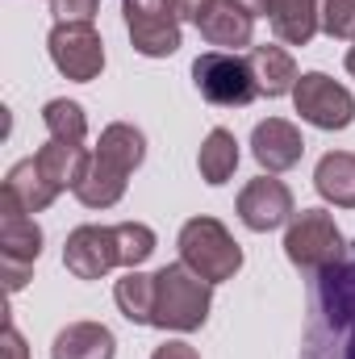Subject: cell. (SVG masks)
Segmentation results:
<instances>
[{
    "label": "cell",
    "instance_id": "cell-1",
    "mask_svg": "<svg viewBox=\"0 0 355 359\" xmlns=\"http://www.w3.org/2000/svg\"><path fill=\"white\" fill-rule=\"evenodd\" d=\"M309 326L301 359H355V243L309 280Z\"/></svg>",
    "mask_w": 355,
    "mask_h": 359
},
{
    "label": "cell",
    "instance_id": "cell-2",
    "mask_svg": "<svg viewBox=\"0 0 355 359\" xmlns=\"http://www.w3.org/2000/svg\"><path fill=\"white\" fill-rule=\"evenodd\" d=\"M213 292L209 280H201L188 264H168L155 271V326L159 330H201L209 318Z\"/></svg>",
    "mask_w": 355,
    "mask_h": 359
},
{
    "label": "cell",
    "instance_id": "cell-3",
    "mask_svg": "<svg viewBox=\"0 0 355 359\" xmlns=\"http://www.w3.org/2000/svg\"><path fill=\"white\" fill-rule=\"evenodd\" d=\"M180 264L196 271L209 284L234 280V271L243 268V247L230 238V230L217 217H192L180 226Z\"/></svg>",
    "mask_w": 355,
    "mask_h": 359
},
{
    "label": "cell",
    "instance_id": "cell-4",
    "mask_svg": "<svg viewBox=\"0 0 355 359\" xmlns=\"http://www.w3.org/2000/svg\"><path fill=\"white\" fill-rule=\"evenodd\" d=\"M343 251H347V238H343V230L335 226V217L326 209H301V213H293V222L284 230V255L305 271L309 280L322 268H330L335 259H343Z\"/></svg>",
    "mask_w": 355,
    "mask_h": 359
},
{
    "label": "cell",
    "instance_id": "cell-5",
    "mask_svg": "<svg viewBox=\"0 0 355 359\" xmlns=\"http://www.w3.org/2000/svg\"><path fill=\"white\" fill-rule=\"evenodd\" d=\"M38 255H42V230H38V222L8 192H0V268H4V288L8 292L25 288Z\"/></svg>",
    "mask_w": 355,
    "mask_h": 359
},
{
    "label": "cell",
    "instance_id": "cell-6",
    "mask_svg": "<svg viewBox=\"0 0 355 359\" xmlns=\"http://www.w3.org/2000/svg\"><path fill=\"white\" fill-rule=\"evenodd\" d=\"M192 80H196V88L209 104H222V109H243L260 96L251 63L230 55V50H205L192 63Z\"/></svg>",
    "mask_w": 355,
    "mask_h": 359
},
{
    "label": "cell",
    "instance_id": "cell-7",
    "mask_svg": "<svg viewBox=\"0 0 355 359\" xmlns=\"http://www.w3.org/2000/svg\"><path fill=\"white\" fill-rule=\"evenodd\" d=\"M46 46H51V63L76 84H88L105 72V42L92 29V21H59Z\"/></svg>",
    "mask_w": 355,
    "mask_h": 359
},
{
    "label": "cell",
    "instance_id": "cell-8",
    "mask_svg": "<svg viewBox=\"0 0 355 359\" xmlns=\"http://www.w3.org/2000/svg\"><path fill=\"white\" fill-rule=\"evenodd\" d=\"M126 29L138 55L168 59L180 50V13L172 0H126Z\"/></svg>",
    "mask_w": 355,
    "mask_h": 359
},
{
    "label": "cell",
    "instance_id": "cell-9",
    "mask_svg": "<svg viewBox=\"0 0 355 359\" xmlns=\"http://www.w3.org/2000/svg\"><path fill=\"white\" fill-rule=\"evenodd\" d=\"M293 104L301 121L318 130H347L355 121V96L343 84H335L326 72H305L293 88Z\"/></svg>",
    "mask_w": 355,
    "mask_h": 359
},
{
    "label": "cell",
    "instance_id": "cell-10",
    "mask_svg": "<svg viewBox=\"0 0 355 359\" xmlns=\"http://www.w3.org/2000/svg\"><path fill=\"white\" fill-rule=\"evenodd\" d=\"M63 264L76 280H100L113 268H121L117 230L113 226H80V230H72L67 247H63Z\"/></svg>",
    "mask_w": 355,
    "mask_h": 359
},
{
    "label": "cell",
    "instance_id": "cell-11",
    "mask_svg": "<svg viewBox=\"0 0 355 359\" xmlns=\"http://www.w3.org/2000/svg\"><path fill=\"white\" fill-rule=\"evenodd\" d=\"M239 217H243V226L255 230V234H267V230L293 222V192H288V184L276 180V176L251 180V184L239 192Z\"/></svg>",
    "mask_w": 355,
    "mask_h": 359
},
{
    "label": "cell",
    "instance_id": "cell-12",
    "mask_svg": "<svg viewBox=\"0 0 355 359\" xmlns=\"http://www.w3.org/2000/svg\"><path fill=\"white\" fill-rule=\"evenodd\" d=\"M196 29L209 46L217 50H239L251 46V29H255V13L239 0H209L205 13L196 17Z\"/></svg>",
    "mask_w": 355,
    "mask_h": 359
},
{
    "label": "cell",
    "instance_id": "cell-13",
    "mask_svg": "<svg viewBox=\"0 0 355 359\" xmlns=\"http://www.w3.org/2000/svg\"><path fill=\"white\" fill-rule=\"evenodd\" d=\"M251 151H255V159L264 163L267 172H288V168L301 163L305 142H301V130L293 121L267 117V121L255 126V134H251Z\"/></svg>",
    "mask_w": 355,
    "mask_h": 359
},
{
    "label": "cell",
    "instance_id": "cell-14",
    "mask_svg": "<svg viewBox=\"0 0 355 359\" xmlns=\"http://www.w3.org/2000/svg\"><path fill=\"white\" fill-rule=\"evenodd\" d=\"M113 355H117V339L100 322H72L51 343V359H113Z\"/></svg>",
    "mask_w": 355,
    "mask_h": 359
},
{
    "label": "cell",
    "instance_id": "cell-15",
    "mask_svg": "<svg viewBox=\"0 0 355 359\" xmlns=\"http://www.w3.org/2000/svg\"><path fill=\"white\" fill-rule=\"evenodd\" d=\"M34 163H38V172L46 176V184H51L55 192H63V188H80L92 155L80 142H59V138H51V142L34 155Z\"/></svg>",
    "mask_w": 355,
    "mask_h": 359
},
{
    "label": "cell",
    "instance_id": "cell-16",
    "mask_svg": "<svg viewBox=\"0 0 355 359\" xmlns=\"http://www.w3.org/2000/svg\"><path fill=\"white\" fill-rule=\"evenodd\" d=\"M126 184H130V172L121 163H113V159L92 151V163L84 172V180H80V188H76V196L88 209H109V205H117L126 196Z\"/></svg>",
    "mask_w": 355,
    "mask_h": 359
},
{
    "label": "cell",
    "instance_id": "cell-17",
    "mask_svg": "<svg viewBox=\"0 0 355 359\" xmlns=\"http://www.w3.org/2000/svg\"><path fill=\"white\" fill-rule=\"evenodd\" d=\"M247 63H251V76H255V88L260 96H284V92L297 88V63H293V55L284 50V46H251V55H247Z\"/></svg>",
    "mask_w": 355,
    "mask_h": 359
},
{
    "label": "cell",
    "instance_id": "cell-18",
    "mask_svg": "<svg viewBox=\"0 0 355 359\" xmlns=\"http://www.w3.org/2000/svg\"><path fill=\"white\" fill-rule=\"evenodd\" d=\"M267 21L280 42L305 46L322 25H318V0H267Z\"/></svg>",
    "mask_w": 355,
    "mask_h": 359
},
{
    "label": "cell",
    "instance_id": "cell-19",
    "mask_svg": "<svg viewBox=\"0 0 355 359\" xmlns=\"http://www.w3.org/2000/svg\"><path fill=\"white\" fill-rule=\"evenodd\" d=\"M314 188L322 192V201H330L339 209H355V155L351 151L322 155V163L314 172Z\"/></svg>",
    "mask_w": 355,
    "mask_h": 359
},
{
    "label": "cell",
    "instance_id": "cell-20",
    "mask_svg": "<svg viewBox=\"0 0 355 359\" xmlns=\"http://www.w3.org/2000/svg\"><path fill=\"white\" fill-rule=\"evenodd\" d=\"M4 192L25 209V213H42L59 192L46 184V176L38 172V163L34 159H21V163H13L8 168V176H4Z\"/></svg>",
    "mask_w": 355,
    "mask_h": 359
},
{
    "label": "cell",
    "instance_id": "cell-21",
    "mask_svg": "<svg viewBox=\"0 0 355 359\" xmlns=\"http://www.w3.org/2000/svg\"><path fill=\"white\" fill-rule=\"evenodd\" d=\"M196 168H201V180L205 184H226V180L234 176V168H239V142H234V134L230 130H209V138L201 142V155H196Z\"/></svg>",
    "mask_w": 355,
    "mask_h": 359
},
{
    "label": "cell",
    "instance_id": "cell-22",
    "mask_svg": "<svg viewBox=\"0 0 355 359\" xmlns=\"http://www.w3.org/2000/svg\"><path fill=\"white\" fill-rule=\"evenodd\" d=\"M113 297H117V309L134 326H155V276H142L138 268L126 271V280H117Z\"/></svg>",
    "mask_w": 355,
    "mask_h": 359
},
{
    "label": "cell",
    "instance_id": "cell-23",
    "mask_svg": "<svg viewBox=\"0 0 355 359\" xmlns=\"http://www.w3.org/2000/svg\"><path fill=\"white\" fill-rule=\"evenodd\" d=\"M42 121H46L51 138H59V142H84L88 138V117L76 100H46Z\"/></svg>",
    "mask_w": 355,
    "mask_h": 359
},
{
    "label": "cell",
    "instance_id": "cell-24",
    "mask_svg": "<svg viewBox=\"0 0 355 359\" xmlns=\"http://www.w3.org/2000/svg\"><path fill=\"white\" fill-rule=\"evenodd\" d=\"M117 230V255H121V268H138V264H147L151 255H155V230L151 226H142V222H121V226H113Z\"/></svg>",
    "mask_w": 355,
    "mask_h": 359
},
{
    "label": "cell",
    "instance_id": "cell-25",
    "mask_svg": "<svg viewBox=\"0 0 355 359\" xmlns=\"http://www.w3.org/2000/svg\"><path fill=\"white\" fill-rule=\"evenodd\" d=\"M318 25L330 38H355V0H318Z\"/></svg>",
    "mask_w": 355,
    "mask_h": 359
},
{
    "label": "cell",
    "instance_id": "cell-26",
    "mask_svg": "<svg viewBox=\"0 0 355 359\" xmlns=\"http://www.w3.org/2000/svg\"><path fill=\"white\" fill-rule=\"evenodd\" d=\"M96 4L100 0H51V8H55L59 21H92L96 17Z\"/></svg>",
    "mask_w": 355,
    "mask_h": 359
},
{
    "label": "cell",
    "instance_id": "cell-27",
    "mask_svg": "<svg viewBox=\"0 0 355 359\" xmlns=\"http://www.w3.org/2000/svg\"><path fill=\"white\" fill-rule=\"evenodd\" d=\"M151 359H201V355H196V347H188V343H180V339H168L163 347H155Z\"/></svg>",
    "mask_w": 355,
    "mask_h": 359
},
{
    "label": "cell",
    "instance_id": "cell-28",
    "mask_svg": "<svg viewBox=\"0 0 355 359\" xmlns=\"http://www.w3.org/2000/svg\"><path fill=\"white\" fill-rule=\"evenodd\" d=\"M0 351H4V359H29V351H25V339L17 334V326H13V322L4 326V347H0Z\"/></svg>",
    "mask_w": 355,
    "mask_h": 359
},
{
    "label": "cell",
    "instance_id": "cell-29",
    "mask_svg": "<svg viewBox=\"0 0 355 359\" xmlns=\"http://www.w3.org/2000/svg\"><path fill=\"white\" fill-rule=\"evenodd\" d=\"M172 4H176V13H180V17L196 21V17L205 13V4H209V0H172Z\"/></svg>",
    "mask_w": 355,
    "mask_h": 359
},
{
    "label": "cell",
    "instance_id": "cell-30",
    "mask_svg": "<svg viewBox=\"0 0 355 359\" xmlns=\"http://www.w3.org/2000/svg\"><path fill=\"white\" fill-rule=\"evenodd\" d=\"M239 4H247L255 17H267V0H239Z\"/></svg>",
    "mask_w": 355,
    "mask_h": 359
},
{
    "label": "cell",
    "instance_id": "cell-31",
    "mask_svg": "<svg viewBox=\"0 0 355 359\" xmlns=\"http://www.w3.org/2000/svg\"><path fill=\"white\" fill-rule=\"evenodd\" d=\"M347 72H351V80H355V46L347 50Z\"/></svg>",
    "mask_w": 355,
    "mask_h": 359
}]
</instances>
